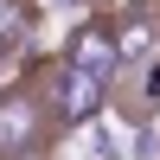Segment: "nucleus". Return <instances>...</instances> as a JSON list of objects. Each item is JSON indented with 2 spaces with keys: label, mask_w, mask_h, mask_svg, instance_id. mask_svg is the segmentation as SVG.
<instances>
[{
  "label": "nucleus",
  "mask_w": 160,
  "mask_h": 160,
  "mask_svg": "<svg viewBox=\"0 0 160 160\" xmlns=\"http://www.w3.org/2000/svg\"><path fill=\"white\" fill-rule=\"evenodd\" d=\"M38 102V115L45 122H83V115H96L102 109V77H83V71H71V64H51V90L45 96H32Z\"/></svg>",
  "instance_id": "nucleus-1"
},
{
  "label": "nucleus",
  "mask_w": 160,
  "mask_h": 160,
  "mask_svg": "<svg viewBox=\"0 0 160 160\" xmlns=\"http://www.w3.org/2000/svg\"><path fill=\"white\" fill-rule=\"evenodd\" d=\"M64 64L71 71H83V77H109L115 64V38H109V19H90V26H77V38L64 45Z\"/></svg>",
  "instance_id": "nucleus-2"
},
{
  "label": "nucleus",
  "mask_w": 160,
  "mask_h": 160,
  "mask_svg": "<svg viewBox=\"0 0 160 160\" xmlns=\"http://www.w3.org/2000/svg\"><path fill=\"white\" fill-rule=\"evenodd\" d=\"M38 128H45V115H38L32 90H7L0 96V148H32Z\"/></svg>",
  "instance_id": "nucleus-3"
},
{
  "label": "nucleus",
  "mask_w": 160,
  "mask_h": 160,
  "mask_svg": "<svg viewBox=\"0 0 160 160\" xmlns=\"http://www.w3.org/2000/svg\"><path fill=\"white\" fill-rule=\"evenodd\" d=\"M19 32V0H0V38Z\"/></svg>",
  "instance_id": "nucleus-4"
}]
</instances>
